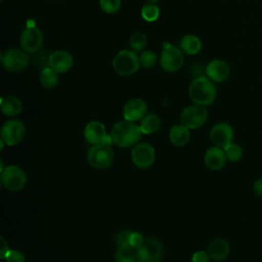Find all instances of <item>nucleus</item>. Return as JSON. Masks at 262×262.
I'll return each instance as SVG.
<instances>
[{
	"label": "nucleus",
	"instance_id": "f257e3e1",
	"mask_svg": "<svg viewBox=\"0 0 262 262\" xmlns=\"http://www.w3.org/2000/svg\"><path fill=\"white\" fill-rule=\"evenodd\" d=\"M188 95L192 102L201 106L212 104L217 96L215 83L207 76L195 77L188 86Z\"/></svg>",
	"mask_w": 262,
	"mask_h": 262
},
{
	"label": "nucleus",
	"instance_id": "f03ea898",
	"mask_svg": "<svg viewBox=\"0 0 262 262\" xmlns=\"http://www.w3.org/2000/svg\"><path fill=\"white\" fill-rule=\"evenodd\" d=\"M142 132L140 126L136 125L134 122L123 120L117 122L111 131V136L113 142L123 148H128L136 145L141 138Z\"/></svg>",
	"mask_w": 262,
	"mask_h": 262
},
{
	"label": "nucleus",
	"instance_id": "7ed1b4c3",
	"mask_svg": "<svg viewBox=\"0 0 262 262\" xmlns=\"http://www.w3.org/2000/svg\"><path fill=\"white\" fill-rule=\"evenodd\" d=\"M1 64L10 73H19L30 66L29 53L21 48L11 47L1 52Z\"/></svg>",
	"mask_w": 262,
	"mask_h": 262
},
{
	"label": "nucleus",
	"instance_id": "20e7f679",
	"mask_svg": "<svg viewBox=\"0 0 262 262\" xmlns=\"http://www.w3.org/2000/svg\"><path fill=\"white\" fill-rule=\"evenodd\" d=\"M140 67L139 55L132 49L120 50L113 59V69L120 76H131Z\"/></svg>",
	"mask_w": 262,
	"mask_h": 262
},
{
	"label": "nucleus",
	"instance_id": "39448f33",
	"mask_svg": "<svg viewBox=\"0 0 262 262\" xmlns=\"http://www.w3.org/2000/svg\"><path fill=\"white\" fill-rule=\"evenodd\" d=\"M184 53L179 46H175L169 42L163 43V49L159 57L161 68L168 73L179 71L184 63Z\"/></svg>",
	"mask_w": 262,
	"mask_h": 262
},
{
	"label": "nucleus",
	"instance_id": "423d86ee",
	"mask_svg": "<svg viewBox=\"0 0 262 262\" xmlns=\"http://www.w3.org/2000/svg\"><path fill=\"white\" fill-rule=\"evenodd\" d=\"M115 155L112 145L98 143L92 144L87 152L88 164L98 170H103L111 167L114 163Z\"/></svg>",
	"mask_w": 262,
	"mask_h": 262
},
{
	"label": "nucleus",
	"instance_id": "0eeeda50",
	"mask_svg": "<svg viewBox=\"0 0 262 262\" xmlns=\"http://www.w3.org/2000/svg\"><path fill=\"white\" fill-rule=\"evenodd\" d=\"M0 179L2 185L7 190L19 191L27 183V174L20 167L9 165L1 172Z\"/></svg>",
	"mask_w": 262,
	"mask_h": 262
},
{
	"label": "nucleus",
	"instance_id": "6e6552de",
	"mask_svg": "<svg viewBox=\"0 0 262 262\" xmlns=\"http://www.w3.org/2000/svg\"><path fill=\"white\" fill-rule=\"evenodd\" d=\"M43 33L36 26L26 27L19 37L20 48L28 53L38 52L43 45Z\"/></svg>",
	"mask_w": 262,
	"mask_h": 262
},
{
	"label": "nucleus",
	"instance_id": "1a4fd4ad",
	"mask_svg": "<svg viewBox=\"0 0 262 262\" xmlns=\"http://www.w3.org/2000/svg\"><path fill=\"white\" fill-rule=\"evenodd\" d=\"M26 134V128L21 121L10 119L6 121L1 128V139L8 146H13L19 143Z\"/></svg>",
	"mask_w": 262,
	"mask_h": 262
},
{
	"label": "nucleus",
	"instance_id": "9d476101",
	"mask_svg": "<svg viewBox=\"0 0 262 262\" xmlns=\"http://www.w3.org/2000/svg\"><path fill=\"white\" fill-rule=\"evenodd\" d=\"M208 119V113L204 106L193 104L185 106L180 115L181 124L188 129H195L202 127Z\"/></svg>",
	"mask_w": 262,
	"mask_h": 262
},
{
	"label": "nucleus",
	"instance_id": "9b49d317",
	"mask_svg": "<svg viewBox=\"0 0 262 262\" xmlns=\"http://www.w3.org/2000/svg\"><path fill=\"white\" fill-rule=\"evenodd\" d=\"M131 159L136 167L140 169L149 168L156 160L155 148L146 142L137 143L131 151Z\"/></svg>",
	"mask_w": 262,
	"mask_h": 262
},
{
	"label": "nucleus",
	"instance_id": "f8f14e48",
	"mask_svg": "<svg viewBox=\"0 0 262 262\" xmlns=\"http://www.w3.org/2000/svg\"><path fill=\"white\" fill-rule=\"evenodd\" d=\"M234 131L232 127L225 122L215 124L210 130V139L215 146L224 148L232 142Z\"/></svg>",
	"mask_w": 262,
	"mask_h": 262
},
{
	"label": "nucleus",
	"instance_id": "ddd939ff",
	"mask_svg": "<svg viewBox=\"0 0 262 262\" xmlns=\"http://www.w3.org/2000/svg\"><path fill=\"white\" fill-rule=\"evenodd\" d=\"M74 66L73 55L64 50L58 49L50 53L48 57V67L51 68L57 74H64L69 72Z\"/></svg>",
	"mask_w": 262,
	"mask_h": 262
},
{
	"label": "nucleus",
	"instance_id": "4468645a",
	"mask_svg": "<svg viewBox=\"0 0 262 262\" xmlns=\"http://www.w3.org/2000/svg\"><path fill=\"white\" fill-rule=\"evenodd\" d=\"M147 115V104L141 98H131L123 106V118L130 122L141 121Z\"/></svg>",
	"mask_w": 262,
	"mask_h": 262
},
{
	"label": "nucleus",
	"instance_id": "2eb2a0df",
	"mask_svg": "<svg viewBox=\"0 0 262 262\" xmlns=\"http://www.w3.org/2000/svg\"><path fill=\"white\" fill-rule=\"evenodd\" d=\"M205 74L214 83H221L228 79L230 68L227 62L221 59H214L206 66Z\"/></svg>",
	"mask_w": 262,
	"mask_h": 262
},
{
	"label": "nucleus",
	"instance_id": "dca6fc26",
	"mask_svg": "<svg viewBox=\"0 0 262 262\" xmlns=\"http://www.w3.org/2000/svg\"><path fill=\"white\" fill-rule=\"evenodd\" d=\"M226 155L223 148L218 146H212L207 149L204 156L205 165L213 171H218L222 169L226 163Z\"/></svg>",
	"mask_w": 262,
	"mask_h": 262
},
{
	"label": "nucleus",
	"instance_id": "f3484780",
	"mask_svg": "<svg viewBox=\"0 0 262 262\" xmlns=\"http://www.w3.org/2000/svg\"><path fill=\"white\" fill-rule=\"evenodd\" d=\"M106 134L107 133L104 125L98 121L89 122L84 129V136L91 144L101 143Z\"/></svg>",
	"mask_w": 262,
	"mask_h": 262
},
{
	"label": "nucleus",
	"instance_id": "a211bd4d",
	"mask_svg": "<svg viewBox=\"0 0 262 262\" xmlns=\"http://www.w3.org/2000/svg\"><path fill=\"white\" fill-rule=\"evenodd\" d=\"M208 253L213 260L223 261L229 256L230 246L224 238H215L209 245Z\"/></svg>",
	"mask_w": 262,
	"mask_h": 262
},
{
	"label": "nucleus",
	"instance_id": "6ab92c4d",
	"mask_svg": "<svg viewBox=\"0 0 262 262\" xmlns=\"http://www.w3.org/2000/svg\"><path fill=\"white\" fill-rule=\"evenodd\" d=\"M0 108L4 116L15 117L23 111V103L16 96L6 95L1 97Z\"/></svg>",
	"mask_w": 262,
	"mask_h": 262
},
{
	"label": "nucleus",
	"instance_id": "aec40b11",
	"mask_svg": "<svg viewBox=\"0 0 262 262\" xmlns=\"http://www.w3.org/2000/svg\"><path fill=\"white\" fill-rule=\"evenodd\" d=\"M179 47L183 53L187 55H195L202 49V41L195 35L187 34L179 40Z\"/></svg>",
	"mask_w": 262,
	"mask_h": 262
},
{
	"label": "nucleus",
	"instance_id": "412c9836",
	"mask_svg": "<svg viewBox=\"0 0 262 262\" xmlns=\"http://www.w3.org/2000/svg\"><path fill=\"white\" fill-rule=\"evenodd\" d=\"M189 129L183 124H176L170 129L169 139L176 146H184L189 141Z\"/></svg>",
	"mask_w": 262,
	"mask_h": 262
},
{
	"label": "nucleus",
	"instance_id": "4be33fe9",
	"mask_svg": "<svg viewBox=\"0 0 262 262\" xmlns=\"http://www.w3.org/2000/svg\"><path fill=\"white\" fill-rule=\"evenodd\" d=\"M143 246L148 252L149 259L147 262H160L162 260L164 255V249L161 242H159L155 237H146L144 238Z\"/></svg>",
	"mask_w": 262,
	"mask_h": 262
},
{
	"label": "nucleus",
	"instance_id": "5701e85b",
	"mask_svg": "<svg viewBox=\"0 0 262 262\" xmlns=\"http://www.w3.org/2000/svg\"><path fill=\"white\" fill-rule=\"evenodd\" d=\"M140 129L142 134H152L161 127V119L156 114H147L140 121Z\"/></svg>",
	"mask_w": 262,
	"mask_h": 262
},
{
	"label": "nucleus",
	"instance_id": "b1692460",
	"mask_svg": "<svg viewBox=\"0 0 262 262\" xmlns=\"http://www.w3.org/2000/svg\"><path fill=\"white\" fill-rule=\"evenodd\" d=\"M39 82L44 88H54L59 82L58 74L54 72L51 68L46 67L40 72Z\"/></svg>",
	"mask_w": 262,
	"mask_h": 262
},
{
	"label": "nucleus",
	"instance_id": "393cba45",
	"mask_svg": "<svg viewBox=\"0 0 262 262\" xmlns=\"http://www.w3.org/2000/svg\"><path fill=\"white\" fill-rule=\"evenodd\" d=\"M147 44L146 36L141 32H134L129 37V46L135 52H141L145 49Z\"/></svg>",
	"mask_w": 262,
	"mask_h": 262
},
{
	"label": "nucleus",
	"instance_id": "a878e982",
	"mask_svg": "<svg viewBox=\"0 0 262 262\" xmlns=\"http://www.w3.org/2000/svg\"><path fill=\"white\" fill-rule=\"evenodd\" d=\"M141 16L144 20L148 23L156 21L160 16V8L156 3H149L147 2L144 4L140 10Z\"/></svg>",
	"mask_w": 262,
	"mask_h": 262
},
{
	"label": "nucleus",
	"instance_id": "bb28decb",
	"mask_svg": "<svg viewBox=\"0 0 262 262\" xmlns=\"http://www.w3.org/2000/svg\"><path fill=\"white\" fill-rule=\"evenodd\" d=\"M116 262H136V254L131 247H119L115 253Z\"/></svg>",
	"mask_w": 262,
	"mask_h": 262
},
{
	"label": "nucleus",
	"instance_id": "cd10ccee",
	"mask_svg": "<svg viewBox=\"0 0 262 262\" xmlns=\"http://www.w3.org/2000/svg\"><path fill=\"white\" fill-rule=\"evenodd\" d=\"M139 61H140V67L144 69H151L156 66L158 61V55L152 50L144 49L143 51H141L139 55Z\"/></svg>",
	"mask_w": 262,
	"mask_h": 262
},
{
	"label": "nucleus",
	"instance_id": "c85d7f7f",
	"mask_svg": "<svg viewBox=\"0 0 262 262\" xmlns=\"http://www.w3.org/2000/svg\"><path fill=\"white\" fill-rule=\"evenodd\" d=\"M226 155L227 160L230 162H238L243 157V149L242 147L236 143H230L226 147L223 148Z\"/></svg>",
	"mask_w": 262,
	"mask_h": 262
},
{
	"label": "nucleus",
	"instance_id": "c756f323",
	"mask_svg": "<svg viewBox=\"0 0 262 262\" xmlns=\"http://www.w3.org/2000/svg\"><path fill=\"white\" fill-rule=\"evenodd\" d=\"M121 0H99L100 8L107 14L116 13L121 8Z\"/></svg>",
	"mask_w": 262,
	"mask_h": 262
},
{
	"label": "nucleus",
	"instance_id": "7c9ffc66",
	"mask_svg": "<svg viewBox=\"0 0 262 262\" xmlns=\"http://www.w3.org/2000/svg\"><path fill=\"white\" fill-rule=\"evenodd\" d=\"M144 243V238L143 236L137 232V231H131L130 233V237H129V244H130V247L133 248L134 250L141 247Z\"/></svg>",
	"mask_w": 262,
	"mask_h": 262
},
{
	"label": "nucleus",
	"instance_id": "2f4dec72",
	"mask_svg": "<svg viewBox=\"0 0 262 262\" xmlns=\"http://www.w3.org/2000/svg\"><path fill=\"white\" fill-rule=\"evenodd\" d=\"M6 262H26L25 255L17 250H10L5 257Z\"/></svg>",
	"mask_w": 262,
	"mask_h": 262
},
{
	"label": "nucleus",
	"instance_id": "473e14b6",
	"mask_svg": "<svg viewBox=\"0 0 262 262\" xmlns=\"http://www.w3.org/2000/svg\"><path fill=\"white\" fill-rule=\"evenodd\" d=\"M130 233H131V231H128V230L119 232V233L116 235L117 245H118L119 247H130V244H129Z\"/></svg>",
	"mask_w": 262,
	"mask_h": 262
},
{
	"label": "nucleus",
	"instance_id": "72a5a7b5",
	"mask_svg": "<svg viewBox=\"0 0 262 262\" xmlns=\"http://www.w3.org/2000/svg\"><path fill=\"white\" fill-rule=\"evenodd\" d=\"M210 255L205 251H198L192 255L191 262H210Z\"/></svg>",
	"mask_w": 262,
	"mask_h": 262
},
{
	"label": "nucleus",
	"instance_id": "f704fd0d",
	"mask_svg": "<svg viewBox=\"0 0 262 262\" xmlns=\"http://www.w3.org/2000/svg\"><path fill=\"white\" fill-rule=\"evenodd\" d=\"M135 254H136V260H139L141 262H147L149 259L148 256V252L147 250L144 248V246L142 245L141 247L135 249Z\"/></svg>",
	"mask_w": 262,
	"mask_h": 262
},
{
	"label": "nucleus",
	"instance_id": "c9c22d12",
	"mask_svg": "<svg viewBox=\"0 0 262 262\" xmlns=\"http://www.w3.org/2000/svg\"><path fill=\"white\" fill-rule=\"evenodd\" d=\"M1 251H0V255H1V259H5V257L7 256V254L9 253V248H8V245L5 241V238L2 236L1 238Z\"/></svg>",
	"mask_w": 262,
	"mask_h": 262
},
{
	"label": "nucleus",
	"instance_id": "e433bc0d",
	"mask_svg": "<svg viewBox=\"0 0 262 262\" xmlns=\"http://www.w3.org/2000/svg\"><path fill=\"white\" fill-rule=\"evenodd\" d=\"M253 189H254V192L258 195H261L262 196V178H259L257 179L254 184H253Z\"/></svg>",
	"mask_w": 262,
	"mask_h": 262
},
{
	"label": "nucleus",
	"instance_id": "4c0bfd02",
	"mask_svg": "<svg viewBox=\"0 0 262 262\" xmlns=\"http://www.w3.org/2000/svg\"><path fill=\"white\" fill-rule=\"evenodd\" d=\"M147 2H149V3H157V2H159V1H161V0H146Z\"/></svg>",
	"mask_w": 262,
	"mask_h": 262
},
{
	"label": "nucleus",
	"instance_id": "58836bf2",
	"mask_svg": "<svg viewBox=\"0 0 262 262\" xmlns=\"http://www.w3.org/2000/svg\"><path fill=\"white\" fill-rule=\"evenodd\" d=\"M136 262H141V261H139V260H136Z\"/></svg>",
	"mask_w": 262,
	"mask_h": 262
},
{
	"label": "nucleus",
	"instance_id": "ea45409f",
	"mask_svg": "<svg viewBox=\"0 0 262 262\" xmlns=\"http://www.w3.org/2000/svg\"><path fill=\"white\" fill-rule=\"evenodd\" d=\"M1 1H3V0H1Z\"/></svg>",
	"mask_w": 262,
	"mask_h": 262
}]
</instances>
